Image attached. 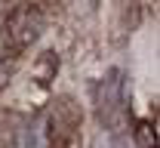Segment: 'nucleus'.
<instances>
[{
  "label": "nucleus",
  "instance_id": "obj_4",
  "mask_svg": "<svg viewBox=\"0 0 160 148\" xmlns=\"http://www.w3.org/2000/svg\"><path fill=\"white\" fill-rule=\"evenodd\" d=\"M56 71H59V59L52 53H43V59H40V84H49V77Z\"/></svg>",
  "mask_w": 160,
  "mask_h": 148
},
{
  "label": "nucleus",
  "instance_id": "obj_2",
  "mask_svg": "<svg viewBox=\"0 0 160 148\" xmlns=\"http://www.w3.org/2000/svg\"><path fill=\"white\" fill-rule=\"evenodd\" d=\"M6 37L16 43L19 49H25V46H31V43L40 37V31H43V16H40L37 6H19L12 16H9V22H6Z\"/></svg>",
  "mask_w": 160,
  "mask_h": 148
},
{
  "label": "nucleus",
  "instance_id": "obj_5",
  "mask_svg": "<svg viewBox=\"0 0 160 148\" xmlns=\"http://www.w3.org/2000/svg\"><path fill=\"white\" fill-rule=\"evenodd\" d=\"M6 71H9V65H6V59H3V56H0V84L6 80Z\"/></svg>",
  "mask_w": 160,
  "mask_h": 148
},
{
  "label": "nucleus",
  "instance_id": "obj_6",
  "mask_svg": "<svg viewBox=\"0 0 160 148\" xmlns=\"http://www.w3.org/2000/svg\"><path fill=\"white\" fill-rule=\"evenodd\" d=\"M0 34H3V22H0Z\"/></svg>",
  "mask_w": 160,
  "mask_h": 148
},
{
  "label": "nucleus",
  "instance_id": "obj_3",
  "mask_svg": "<svg viewBox=\"0 0 160 148\" xmlns=\"http://www.w3.org/2000/svg\"><path fill=\"white\" fill-rule=\"evenodd\" d=\"M136 142H139V148H157V130L148 120H142L136 127Z\"/></svg>",
  "mask_w": 160,
  "mask_h": 148
},
{
  "label": "nucleus",
  "instance_id": "obj_1",
  "mask_svg": "<svg viewBox=\"0 0 160 148\" xmlns=\"http://www.w3.org/2000/svg\"><path fill=\"white\" fill-rule=\"evenodd\" d=\"M123 71L111 68L96 86V111H99L102 127L111 133V139L117 142L120 133L126 130V105H123Z\"/></svg>",
  "mask_w": 160,
  "mask_h": 148
}]
</instances>
